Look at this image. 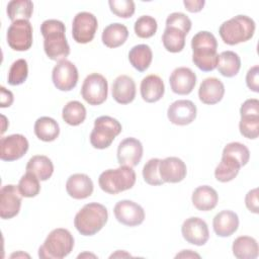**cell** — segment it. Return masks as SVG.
Returning a JSON list of instances; mask_svg holds the SVG:
<instances>
[{"mask_svg":"<svg viewBox=\"0 0 259 259\" xmlns=\"http://www.w3.org/2000/svg\"><path fill=\"white\" fill-rule=\"evenodd\" d=\"M121 131L122 126L117 119L108 115L99 116L94 120V127L89 138L90 144L95 149H106Z\"/></svg>","mask_w":259,"mask_h":259,"instance_id":"52a82bcc","label":"cell"},{"mask_svg":"<svg viewBox=\"0 0 259 259\" xmlns=\"http://www.w3.org/2000/svg\"><path fill=\"white\" fill-rule=\"evenodd\" d=\"M136 172L133 167L120 165L116 169L103 171L98 178L100 188L108 194H117L131 189L136 183Z\"/></svg>","mask_w":259,"mask_h":259,"instance_id":"8992f818","label":"cell"},{"mask_svg":"<svg viewBox=\"0 0 259 259\" xmlns=\"http://www.w3.org/2000/svg\"><path fill=\"white\" fill-rule=\"evenodd\" d=\"M240 115H259V100L256 98L245 100L240 107Z\"/></svg>","mask_w":259,"mask_h":259,"instance_id":"f6af8a7d","label":"cell"},{"mask_svg":"<svg viewBox=\"0 0 259 259\" xmlns=\"http://www.w3.org/2000/svg\"><path fill=\"white\" fill-rule=\"evenodd\" d=\"M245 204L246 207L253 213L259 212V204H258V188L251 189L247 192L245 196Z\"/></svg>","mask_w":259,"mask_h":259,"instance_id":"bcb514c9","label":"cell"},{"mask_svg":"<svg viewBox=\"0 0 259 259\" xmlns=\"http://www.w3.org/2000/svg\"><path fill=\"white\" fill-rule=\"evenodd\" d=\"M158 28V24L156 19L150 15H142L140 16L134 25L135 33L141 38H149L152 37Z\"/></svg>","mask_w":259,"mask_h":259,"instance_id":"74e56055","label":"cell"},{"mask_svg":"<svg viewBox=\"0 0 259 259\" xmlns=\"http://www.w3.org/2000/svg\"><path fill=\"white\" fill-rule=\"evenodd\" d=\"M33 131L37 139L42 142H53L60 135L59 123L50 116L38 117L34 122Z\"/></svg>","mask_w":259,"mask_h":259,"instance_id":"f546056e","label":"cell"},{"mask_svg":"<svg viewBox=\"0 0 259 259\" xmlns=\"http://www.w3.org/2000/svg\"><path fill=\"white\" fill-rule=\"evenodd\" d=\"M113 257H131V254L126 253L125 251L117 250L114 254H111V255H110V258H113Z\"/></svg>","mask_w":259,"mask_h":259,"instance_id":"f907efd6","label":"cell"},{"mask_svg":"<svg viewBox=\"0 0 259 259\" xmlns=\"http://www.w3.org/2000/svg\"><path fill=\"white\" fill-rule=\"evenodd\" d=\"M27 139L20 134L2 137L0 140V158L2 161H15L22 158L28 151Z\"/></svg>","mask_w":259,"mask_h":259,"instance_id":"7c38bea8","label":"cell"},{"mask_svg":"<svg viewBox=\"0 0 259 259\" xmlns=\"http://www.w3.org/2000/svg\"><path fill=\"white\" fill-rule=\"evenodd\" d=\"M113 213L118 223L127 227H137L145 220L144 208L137 202L128 199L116 202Z\"/></svg>","mask_w":259,"mask_h":259,"instance_id":"4fadbf2b","label":"cell"},{"mask_svg":"<svg viewBox=\"0 0 259 259\" xmlns=\"http://www.w3.org/2000/svg\"><path fill=\"white\" fill-rule=\"evenodd\" d=\"M1 117H2V119H3V126H2V132H1V134H3L5 131H6V128H5V125H4V123L7 121L6 120V117L4 116V115H1Z\"/></svg>","mask_w":259,"mask_h":259,"instance_id":"db71d44e","label":"cell"},{"mask_svg":"<svg viewBox=\"0 0 259 259\" xmlns=\"http://www.w3.org/2000/svg\"><path fill=\"white\" fill-rule=\"evenodd\" d=\"M214 233L222 238L232 236L239 227V217L230 209H225L217 213L212 220Z\"/></svg>","mask_w":259,"mask_h":259,"instance_id":"603a6c76","label":"cell"},{"mask_svg":"<svg viewBox=\"0 0 259 259\" xmlns=\"http://www.w3.org/2000/svg\"><path fill=\"white\" fill-rule=\"evenodd\" d=\"M223 154L232 156L237 159L242 167L245 166L250 159L249 149L244 144L239 142H232L227 144L223 150Z\"/></svg>","mask_w":259,"mask_h":259,"instance_id":"60d3db41","label":"cell"},{"mask_svg":"<svg viewBox=\"0 0 259 259\" xmlns=\"http://www.w3.org/2000/svg\"><path fill=\"white\" fill-rule=\"evenodd\" d=\"M18 187L13 184L2 186L0 190V217L3 220H9L19 213L21 198Z\"/></svg>","mask_w":259,"mask_h":259,"instance_id":"9a60e30c","label":"cell"},{"mask_svg":"<svg viewBox=\"0 0 259 259\" xmlns=\"http://www.w3.org/2000/svg\"><path fill=\"white\" fill-rule=\"evenodd\" d=\"M217 69L224 77L232 78L236 76L241 69V59L239 55L233 51L222 52L219 55Z\"/></svg>","mask_w":259,"mask_h":259,"instance_id":"1f68e13d","label":"cell"},{"mask_svg":"<svg viewBox=\"0 0 259 259\" xmlns=\"http://www.w3.org/2000/svg\"><path fill=\"white\" fill-rule=\"evenodd\" d=\"M143 151V145L138 139L125 138L117 147V161L119 165L135 167L141 162Z\"/></svg>","mask_w":259,"mask_h":259,"instance_id":"e0dca14e","label":"cell"},{"mask_svg":"<svg viewBox=\"0 0 259 259\" xmlns=\"http://www.w3.org/2000/svg\"><path fill=\"white\" fill-rule=\"evenodd\" d=\"M246 84L248 88L258 93L259 92V66L255 65L251 67L246 74Z\"/></svg>","mask_w":259,"mask_h":259,"instance_id":"ee69618b","label":"cell"},{"mask_svg":"<svg viewBox=\"0 0 259 259\" xmlns=\"http://www.w3.org/2000/svg\"><path fill=\"white\" fill-rule=\"evenodd\" d=\"M26 172L33 173L40 181L51 178L54 173V164L52 160L45 155L32 156L26 164Z\"/></svg>","mask_w":259,"mask_h":259,"instance_id":"83f0119b","label":"cell"},{"mask_svg":"<svg viewBox=\"0 0 259 259\" xmlns=\"http://www.w3.org/2000/svg\"><path fill=\"white\" fill-rule=\"evenodd\" d=\"M94 189L91 178L84 173L71 175L66 182V190L74 199H85L89 197Z\"/></svg>","mask_w":259,"mask_h":259,"instance_id":"44dd1931","label":"cell"},{"mask_svg":"<svg viewBox=\"0 0 259 259\" xmlns=\"http://www.w3.org/2000/svg\"><path fill=\"white\" fill-rule=\"evenodd\" d=\"M128 37V30L119 22L108 24L102 31L101 39L105 47L114 49L122 46Z\"/></svg>","mask_w":259,"mask_h":259,"instance_id":"484cf974","label":"cell"},{"mask_svg":"<svg viewBox=\"0 0 259 259\" xmlns=\"http://www.w3.org/2000/svg\"><path fill=\"white\" fill-rule=\"evenodd\" d=\"M62 117L64 121L69 125H79L86 118V108L81 102L77 100L69 101L63 107Z\"/></svg>","mask_w":259,"mask_h":259,"instance_id":"e575fe53","label":"cell"},{"mask_svg":"<svg viewBox=\"0 0 259 259\" xmlns=\"http://www.w3.org/2000/svg\"><path fill=\"white\" fill-rule=\"evenodd\" d=\"M18 190L23 197H34L40 191L39 179L31 172H26L18 182Z\"/></svg>","mask_w":259,"mask_h":259,"instance_id":"d590c367","label":"cell"},{"mask_svg":"<svg viewBox=\"0 0 259 259\" xmlns=\"http://www.w3.org/2000/svg\"><path fill=\"white\" fill-rule=\"evenodd\" d=\"M181 234L187 243L196 246L204 245L209 239L208 227L206 223L198 217L186 219L181 226Z\"/></svg>","mask_w":259,"mask_h":259,"instance_id":"5bb4252c","label":"cell"},{"mask_svg":"<svg viewBox=\"0 0 259 259\" xmlns=\"http://www.w3.org/2000/svg\"><path fill=\"white\" fill-rule=\"evenodd\" d=\"M196 105L187 99L176 100L167 109V117L171 123L176 125H187L196 117Z\"/></svg>","mask_w":259,"mask_h":259,"instance_id":"2e32d148","label":"cell"},{"mask_svg":"<svg viewBox=\"0 0 259 259\" xmlns=\"http://www.w3.org/2000/svg\"><path fill=\"white\" fill-rule=\"evenodd\" d=\"M183 4L185 6V9L188 10L191 13H196L202 10L205 1L204 0H194V1H189V0H184Z\"/></svg>","mask_w":259,"mask_h":259,"instance_id":"c3c4849f","label":"cell"},{"mask_svg":"<svg viewBox=\"0 0 259 259\" xmlns=\"http://www.w3.org/2000/svg\"><path fill=\"white\" fill-rule=\"evenodd\" d=\"M6 12L12 22L19 19L28 20L33 12V3L30 0H12L8 2Z\"/></svg>","mask_w":259,"mask_h":259,"instance_id":"836d02e7","label":"cell"},{"mask_svg":"<svg viewBox=\"0 0 259 259\" xmlns=\"http://www.w3.org/2000/svg\"><path fill=\"white\" fill-rule=\"evenodd\" d=\"M84 256H89V257H93V258H96V256L95 255H93V254H88V253H83V254H80V255H78V258H83Z\"/></svg>","mask_w":259,"mask_h":259,"instance_id":"f5cc1de1","label":"cell"},{"mask_svg":"<svg viewBox=\"0 0 259 259\" xmlns=\"http://www.w3.org/2000/svg\"><path fill=\"white\" fill-rule=\"evenodd\" d=\"M190 18L182 12H173L168 15L166 19V27H175L182 30L186 35L191 29Z\"/></svg>","mask_w":259,"mask_h":259,"instance_id":"7bdbcfd3","label":"cell"},{"mask_svg":"<svg viewBox=\"0 0 259 259\" xmlns=\"http://www.w3.org/2000/svg\"><path fill=\"white\" fill-rule=\"evenodd\" d=\"M74 247V237L63 228L54 229L46 238L38 249V257L41 259H62L68 256Z\"/></svg>","mask_w":259,"mask_h":259,"instance_id":"5b68a950","label":"cell"},{"mask_svg":"<svg viewBox=\"0 0 259 259\" xmlns=\"http://www.w3.org/2000/svg\"><path fill=\"white\" fill-rule=\"evenodd\" d=\"M233 254L238 259H255L258 257V243L249 236H240L234 240Z\"/></svg>","mask_w":259,"mask_h":259,"instance_id":"4316f807","label":"cell"},{"mask_svg":"<svg viewBox=\"0 0 259 259\" xmlns=\"http://www.w3.org/2000/svg\"><path fill=\"white\" fill-rule=\"evenodd\" d=\"M159 174L164 183H178L186 177L187 168L180 158L167 157L163 160L160 159Z\"/></svg>","mask_w":259,"mask_h":259,"instance_id":"d6986e66","label":"cell"},{"mask_svg":"<svg viewBox=\"0 0 259 259\" xmlns=\"http://www.w3.org/2000/svg\"><path fill=\"white\" fill-rule=\"evenodd\" d=\"M19 256H22V257H29V255L23 254V253H21V252H19V253H14V254H12L10 257L13 258V257H19Z\"/></svg>","mask_w":259,"mask_h":259,"instance_id":"816d5d0a","label":"cell"},{"mask_svg":"<svg viewBox=\"0 0 259 259\" xmlns=\"http://www.w3.org/2000/svg\"><path fill=\"white\" fill-rule=\"evenodd\" d=\"M171 90L178 95H187L192 92L196 84L195 73L187 67H178L169 77Z\"/></svg>","mask_w":259,"mask_h":259,"instance_id":"ac0fdd59","label":"cell"},{"mask_svg":"<svg viewBox=\"0 0 259 259\" xmlns=\"http://www.w3.org/2000/svg\"><path fill=\"white\" fill-rule=\"evenodd\" d=\"M185 36L186 34L178 28L166 27L162 35V42L166 51L179 53L185 47Z\"/></svg>","mask_w":259,"mask_h":259,"instance_id":"d6a6232c","label":"cell"},{"mask_svg":"<svg viewBox=\"0 0 259 259\" xmlns=\"http://www.w3.org/2000/svg\"><path fill=\"white\" fill-rule=\"evenodd\" d=\"M224 94V83L215 77L205 78L200 83L198 88L199 100L207 105H213L219 103L223 99Z\"/></svg>","mask_w":259,"mask_h":259,"instance_id":"ffe728a7","label":"cell"},{"mask_svg":"<svg viewBox=\"0 0 259 259\" xmlns=\"http://www.w3.org/2000/svg\"><path fill=\"white\" fill-rule=\"evenodd\" d=\"M241 164L232 156L222 154V160L214 170V177L220 182L232 181L241 169Z\"/></svg>","mask_w":259,"mask_h":259,"instance_id":"f1b7e54d","label":"cell"},{"mask_svg":"<svg viewBox=\"0 0 259 259\" xmlns=\"http://www.w3.org/2000/svg\"><path fill=\"white\" fill-rule=\"evenodd\" d=\"M28 76V65L24 59H18L12 63L8 71V83L17 86L24 83Z\"/></svg>","mask_w":259,"mask_h":259,"instance_id":"8d00e7d4","label":"cell"},{"mask_svg":"<svg viewBox=\"0 0 259 259\" xmlns=\"http://www.w3.org/2000/svg\"><path fill=\"white\" fill-rule=\"evenodd\" d=\"M159 163L160 159L152 158L143 167V178L149 185L158 186L164 183L159 174Z\"/></svg>","mask_w":259,"mask_h":259,"instance_id":"ab89813d","label":"cell"},{"mask_svg":"<svg viewBox=\"0 0 259 259\" xmlns=\"http://www.w3.org/2000/svg\"><path fill=\"white\" fill-rule=\"evenodd\" d=\"M81 95L83 99L90 105L102 104L108 95L107 80L101 74H89L83 81Z\"/></svg>","mask_w":259,"mask_h":259,"instance_id":"ba28073f","label":"cell"},{"mask_svg":"<svg viewBox=\"0 0 259 259\" xmlns=\"http://www.w3.org/2000/svg\"><path fill=\"white\" fill-rule=\"evenodd\" d=\"M255 21L247 15H236L224 21L219 33L223 41L229 46H235L251 39L255 32Z\"/></svg>","mask_w":259,"mask_h":259,"instance_id":"277c9868","label":"cell"},{"mask_svg":"<svg viewBox=\"0 0 259 259\" xmlns=\"http://www.w3.org/2000/svg\"><path fill=\"white\" fill-rule=\"evenodd\" d=\"M44 36V50L49 59L61 61L70 54V47L66 38L65 24L58 19H47L40 24Z\"/></svg>","mask_w":259,"mask_h":259,"instance_id":"6da1fadb","label":"cell"},{"mask_svg":"<svg viewBox=\"0 0 259 259\" xmlns=\"http://www.w3.org/2000/svg\"><path fill=\"white\" fill-rule=\"evenodd\" d=\"M239 130L243 137L255 140L259 135V115H244L241 116Z\"/></svg>","mask_w":259,"mask_h":259,"instance_id":"f35d334b","label":"cell"},{"mask_svg":"<svg viewBox=\"0 0 259 259\" xmlns=\"http://www.w3.org/2000/svg\"><path fill=\"white\" fill-rule=\"evenodd\" d=\"M192 204L201 211L213 209L219 201L218 192L208 185H201L194 189L191 196Z\"/></svg>","mask_w":259,"mask_h":259,"instance_id":"d4e9b609","label":"cell"},{"mask_svg":"<svg viewBox=\"0 0 259 259\" xmlns=\"http://www.w3.org/2000/svg\"><path fill=\"white\" fill-rule=\"evenodd\" d=\"M1 90V102H0V106L2 108L4 107H9L11 106V104L13 103L14 97H13V93L10 90H7L4 86L0 87Z\"/></svg>","mask_w":259,"mask_h":259,"instance_id":"7dc6e473","label":"cell"},{"mask_svg":"<svg viewBox=\"0 0 259 259\" xmlns=\"http://www.w3.org/2000/svg\"><path fill=\"white\" fill-rule=\"evenodd\" d=\"M141 96L148 103H154L159 101L165 93V85L163 80L158 75L146 76L140 86Z\"/></svg>","mask_w":259,"mask_h":259,"instance_id":"cb8c5ba5","label":"cell"},{"mask_svg":"<svg viewBox=\"0 0 259 259\" xmlns=\"http://www.w3.org/2000/svg\"><path fill=\"white\" fill-rule=\"evenodd\" d=\"M200 258V255L193 252L192 250H182L179 254L175 256V258Z\"/></svg>","mask_w":259,"mask_h":259,"instance_id":"681fc988","label":"cell"},{"mask_svg":"<svg viewBox=\"0 0 259 259\" xmlns=\"http://www.w3.org/2000/svg\"><path fill=\"white\" fill-rule=\"evenodd\" d=\"M8 46L17 52H24L32 46V26L29 20L19 19L11 22L7 29Z\"/></svg>","mask_w":259,"mask_h":259,"instance_id":"9c48e42d","label":"cell"},{"mask_svg":"<svg viewBox=\"0 0 259 259\" xmlns=\"http://www.w3.org/2000/svg\"><path fill=\"white\" fill-rule=\"evenodd\" d=\"M152 60L153 53L148 45H137L128 52V61L131 65L139 72H145L150 67Z\"/></svg>","mask_w":259,"mask_h":259,"instance_id":"4dcf8cb0","label":"cell"},{"mask_svg":"<svg viewBox=\"0 0 259 259\" xmlns=\"http://www.w3.org/2000/svg\"><path fill=\"white\" fill-rule=\"evenodd\" d=\"M97 28L98 21L96 16L90 12L82 11L74 16L72 36L78 44H88L93 40Z\"/></svg>","mask_w":259,"mask_h":259,"instance_id":"30bf717a","label":"cell"},{"mask_svg":"<svg viewBox=\"0 0 259 259\" xmlns=\"http://www.w3.org/2000/svg\"><path fill=\"white\" fill-rule=\"evenodd\" d=\"M192 62L203 72L217 69L219 55L217 53L218 41L215 36L206 30L198 31L191 39Z\"/></svg>","mask_w":259,"mask_h":259,"instance_id":"7a4b0ae2","label":"cell"},{"mask_svg":"<svg viewBox=\"0 0 259 259\" xmlns=\"http://www.w3.org/2000/svg\"><path fill=\"white\" fill-rule=\"evenodd\" d=\"M136 83L127 75L117 76L112 83V97L119 104H128L136 97Z\"/></svg>","mask_w":259,"mask_h":259,"instance_id":"7402d4cb","label":"cell"},{"mask_svg":"<svg viewBox=\"0 0 259 259\" xmlns=\"http://www.w3.org/2000/svg\"><path fill=\"white\" fill-rule=\"evenodd\" d=\"M108 212L106 207L98 202L85 204L75 215L74 226L83 236L97 234L107 223Z\"/></svg>","mask_w":259,"mask_h":259,"instance_id":"3957f363","label":"cell"},{"mask_svg":"<svg viewBox=\"0 0 259 259\" xmlns=\"http://www.w3.org/2000/svg\"><path fill=\"white\" fill-rule=\"evenodd\" d=\"M108 5L110 11L120 18L132 17L136 10V5L133 0H109Z\"/></svg>","mask_w":259,"mask_h":259,"instance_id":"b9f144b4","label":"cell"},{"mask_svg":"<svg viewBox=\"0 0 259 259\" xmlns=\"http://www.w3.org/2000/svg\"><path fill=\"white\" fill-rule=\"evenodd\" d=\"M78 69L69 60L59 61L52 72V80L60 91H71L78 83Z\"/></svg>","mask_w":259,"mask_h":259,"instance_id":"8fae6325","label":"cell"}]
</instances>
